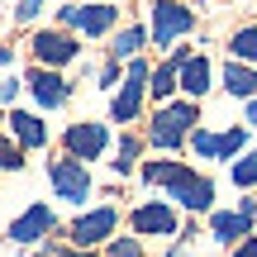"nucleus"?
Masks as SVG:
<instances>
[{"instance_id":"nucleus-1","label":"nucleus","mask_w":257,"mask_h":257,"mask_svg":"<svg viewBox=\"0 0 257 257\" xmlns=\"http://www.w3.org/2000/svg\"><path fill=\"white\" fill-rule=\"evenodd\" d=\"M143 181L148 186H167V195H172L176 205H186L191 214H200V210L214 205V181L200 176V172H191V167H181V162H148Z\"/></svg>"},{"instance_id":"nucleus-2","label":"nucleus","mask_w":257,"mask_h":257,"mask_svg":"<svg viewBox=\"0 0 257 257\" xmlns=\"http://www.w3.org/2000/svg\"><path fill=\"white\" fill-rule=\"evenodd\" d=\"M195 124H200V105H195V100H176V105H167V110H157L148 138H153V148L172 153V148L191 143V128H195Z\"/></svg>"},{"instance_id":"nucleus-3","label":"nucleus","mask_w":257,"mask_h":257,"mask_svg":"<svg viewBox=\"0 0 257 257\" xmlns=\"http://www.w3.org/2000/svg\"><path fill=\"white\" fill-rule=\"evenodd\" d=\"M191 29H195V10H186L181 0H153V38H157V48H172Z\"/></svg>"},{"instance_id":"nucleus-4","label":"nucleus","mask_w":257,"mask_h":257,"mask_svg":"<svg viewBox=\"0 0 257 257\" xmlns=\"http://www.w3.org/2000/svg\"><path fill=\"white\" fill-rule=\"evenodd\" d=\"M148 81H153L148 62H128V76H124L119 95H114V105H110V114H114L119 124H128V119L138 114V105H143V91H148Z\"/></svg>"},{"instance_id":"nucleus-5","label":"nucleus","mask_w":257,"mask_h":257,"mask_svg":"<svg viewBox=\"0 0 257 257\" xmlns=\"http://www.w3.org/2000/svg\"><path fill=\"white\" fill-rule=\"evenodd\" d=\"M114 224H119V210H114V205H100V210L81 214V219L72 224V243H76V248H91V243L110 238V233H114Z\"/></svg>"},{"instance_id":"nucleus-6","label":"nucleus","mask_w":257,"mask_h":257,"mask_svg":"<svg viewBox=\"0 0 257 257\" xmlns=\"http://www.w3.org/2000/svg\"><path fill=\"white\" fill-rule=\"evenodd\" d=\"M53 191L62 195V200H76V205L91 195V176H86V167L76 162V157H67V162H53Z\"/></svg>"},{"instance_id":"nucleus-7","label":"nucleus","mask_w":257,"mask_h":257,"mask_svg":"<svg viewBox=\"0 0 257 257\" xmlns=\"http://www.w3.org/2000/svg\"><path fill=\"white\" fill-rule=\"evenodd\" d=\"M105 143H110L105 124H76V128H67V148H72V157H81V162H95V157L105 153Z\"/></svg>"},{"instance_id":"nucleus-8","label":"nucleus","mask_w":257,"mask_h":257,"mask_svg":"<svg viewBox=\"0 0 257 257\" xmlns=\"http://www.w3.org/2000/svg\"><path fill=\"white\" fill-rule=\"evenodd\" d=\"M76 38H67V34H53V29H43V34H34V53H38V62H48V67H62V62H72L76 57Z\"/></svg>"},{"instance_id":"nucleus-9","label":"nucleus","mask_w":257,"mask_h":257,"mask_svg":"<svg viewBox=\"0 0 257 257\" xmlns=\"http://www.w3.org/2000/svg\"><path fill=\"white\" fill-rule=\"evenodd\" d=\"M252 224H257V219H248L243 210H214V214H210V233H214L219 243H243V238L252 233Z\"/></svg>"},{"instance_id":"nucleus-10","label":"nucleus","mask_w":257,"mask_h":257,"mask_svg":"<svg viewBox=\"0 0 257 257\" xmlns=\"http://www.w3.org/2000/svg\"><path fill=\"white\" fill-rule=\"evenodd\" d=\"M48 229H53V214H48L43 205H34V210H24L15 224H10V238L15 243H38Z\"/></svg>"},{"instance_id":"nucleus-11","label":"nucleus","mask_w":257,"mask_h":257,"mask_svg":"<svg viewBox=\"0 0 257 257\" xmlns=\"http://www.w3.org/2000/svg\"><path fill=\"white\" fill-rule=\"evenodd\" d=\"M134 229L138 233H176V214H172V205H138L134 210Z\"/></svg>"},{"instance_id":"nucleus-12","label":"nucleus","mask_w":257,"mask_h":257,"mask_svg":"<svg viewBox=\"0 0 257 257\" xmlns=\"http://www.w3.org/2000/svg\"><path fill=\"white\" fill-rule=\"evenodd\" d=\"M224 91L238 95V100H252V95H257V67L229 57V67H224Z\"/></svg>"},{"instance_id":"nucleus-13","label":"nucleus","mask_w":257,"mask_h":257,"mask_svg":"<svg viewBox=\"0 0 257 257\" xmlns=\"http://www.w3.org/2000/svg\"><path fill=\"white\" fill-rule=\"evenodd\" d=\"M210 81H214L210 57H186V62H181V91L191 95V100H200V95L210 91Z\"/></svg>"},{"instance_id":"nucleus-14","label":"nucleus","mask_w":257,"mask_h":257,"mask_svg":"<svg viewBox=\"0 0 257 257\" xmlns=\"http://www.w3.org/2000/svg\"><path fill=\"white\" fill-rule=\"evenodd\" d=\"M29 86H34L38 105H48V110L67 100V81H62V76H53V72H34V76H29Z\"/></svg>"},{"instance_id":"nucleus-15","label":"nucleus","mask_w":257,"mask_h":257,"mask_svg":"<svg viewBox=\"0 0 257 257\" xmlns=\"http://www.w3.org/2000/svg\"><path fill=\"white\" fill-rule=\"evenodd\" d=\"M148 91H153L157 100H167L172 91H181V62H176V57H167V62L153 72V86H148Z\"/></svg>"},{"instance_id":"nucleus-16","label":"nucleus","mask_w":257,"mask_h":257,"mask_svg":"<svg viewBox=\"0 0 257 257\" xmlns=\"http://www.w3.org/2000/svg\"><path fill=\"white\" fill-rule=\"evenodd\" d=\"M229 57L257 67V24H243V29H233V34H229Z\"/></svg>"},{"instance_id":"nucleus-17","label":"nucleus","mask_w":257,"mask_h":257,"mask_svg":"<svg viewBox=\"0 0 257 257\" xmlns=\"http://www.w3.org/2000/svg\"><path fill=\"white\" fill-rule=\"evenodd\" d=\"M10 124H15V138H19L24 148H43V143H48V128L38 124L34 114H24V110H19V114H10Z\"/></svg>"},{"instance_id":"nucleus-18","label":"nucleus","mask_w":257,"mask_h":257,"mask_svg":"<svg viewBox=\"0 0 257 257\" xmlns=\"http://www.w3.org/2000/svg\"><path fill=\"white\" fill-rule=\"evenodd\" d=\"M114 19H119V10H114V5H86L76 24H81L86 34H105V29H110Z\"/></svg>"},{"instance_id":"nucleus-19","label":"nucleus","mask_w":257,"mask_h":257,"mask_svg":"<svg viewBox=\"0 0 257 257\" xmlns=\"http://www.w3.org/2000/svg\"><path fill=\"white\" fill-rule=\"evenodd\" d=\"M243 148H248V128H243V124H229L219 134V162H233Z\"/></svg>"},{"instance_id":"nucleus-20","label":"nucleus","mask_w":257,"mask_h":257,"mask_svg":"<svg viewBox=\"0 0 257 257\" xmlns=\"http://www.w3.org/2000/svg\"><path fill=\"white\" fill-rule=\"evenodd\" d=\"M229 176H233V186H238V191H248V186H257V153L238 157V162H229Z\"/></svg>"},{"instance_id":"nucleus-21","label":"nucleus","mask_w":257,"mask_h":257,"mask_svg":"<svg viewBox=\"0 0 257 257\" xmlns=\"http://www.w3.org/2000/svg\"><path fill=\"white\" fill-rule=\"evenodd\" d=\"M191 148L210 162H219V134H210V128H191Z\"/></svg>"},{"instance_id":"nucleus-22","label":"nucleus","mask_w":257,"mask_h":257,"mask_svg":"<svg viewBox=\"0 0 257 257\" xmlns=\"http://www.w3.org/2000/svg\"><path fill=\"white\" fill-rule=\"evenodd\" d=\"M143 38H148L143 29H124V34L114 38V57H134L138 48H143Z\"/></svg>"},{"instance_id":"nucleus-23","label":"nucleus","mask_w":257,"mask_h":257,"mask_svg":"<svg viewBox=\"0 0 257 257\" xmlns=\"http://www.w3.org/2000/svg\"><path fill=\"white\" fill-rule=\"evenodd\" d=\"M134 162H138V138H119V162H114V172L124 176Z\"/></svg>"},{"instance_id":"nucleus-24","label":"nucleus","mask_w":257,"mask_h":257,"mask_svg":"<svg viewBox=\"0 0 257 257\" xmlns=\"http://www.w3.org/2000/svg\"><path fill=\"white\" fill-rule=\"evenodd\" d=\"M0 167H5V172H19V167H24V162H19V148L5 143V138H0Z\"/></svg>"},{"instance_id":"nucleus-25","label":"nucleus","mask_w":257,"mask_h":257,"mask_svg":"<svg viewBox=\"0 0 257 257\" xmlns=\"http://www.w3.org/2000/svg\"><path fill=\"white\" fill-rule=\"evenodd\" d=\"M110 257H143V248H138L134 238H114L110 243Z\"/></svg>"},{"instance_id":"nucleus-26","label":"nucleus","mask_w":257,"mask_h":257,"mask_svg":"<svg viewBox=\"0 0 257 257\" xmlns=\"http://www.w3.org/2000/svg\"><path fill=\"white\" fill-rule=\"evenodd\" d=\"M38 10H43V0H19V10H15V19H19V24H29V19L38 15Z\"/></svg>"},{"instance_id":"nucleus-27","label":"nucleus","mask_w":257,"mask_h":257,"mask_svg":"<svg viewBox=\"0 0 257 257\" xmlns=\"http://www.w3.org/2000/svg\"><path fill=\"white\" fill-rule=\"evenodd\" d=\"M233 257H257V238H252V233L238 243V248H233Z\"/></svg>"},{"instance_id":"nucleus-28","label":"nucleus","mask_w":257,"mask_h":257,"mask_svg":"<svg viewBox=\"0 0 257 257\" xmlns=\"http://www.w3.org/2000/svg\"><path fill=\"white\" fill-rule=\"evenodd\" d=\"M248 124H257V95L248 100Z\"/></svg>"},{"instance_id":"nucleus-29","label":"nucleus","mask_w":257,"mask_h":257,"mask_svg":"<svg viewBox=\"0 0 257 257\" xmlns=\"http://www.w3.org/2000/svg\"><path fill=\"white\" fill-rule=\"evenodd\" d=\"M10 57H15V53H10V48H0V67H10Z\"/></svg>"},{"instance_id":"nucleus-30","label":"nucleus","mask_w":257,"mask_h":257,"mask_svg":"<svg viewBox=\"0 0 257 257\" xmlns=\"http://www.w3.org/2000/svg\"><path fill=\"white\" fill-rule=\"evenodd\" d=\"M62 257H81V252H62Z\"/></svg>"}]
</instances>
